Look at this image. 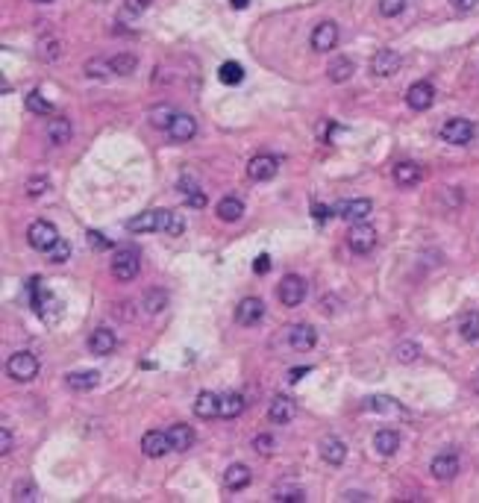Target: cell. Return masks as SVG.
I'll return each mask as SVG.
<instances>
[{
    "label": "cell",
    "instance_id": "cell-14",
    "mask_svg": "<svg viewBox=\"0 0 479 503\" xmlns=\"http://www.w3.org/2000/svg\"><path fill=\"white\" fill-rule=\"evenodd\" d=\"M168 451H171V441H168V433H162V430H150V433L142 436V453L147 459H159Z\"/></svg>",
    "mask_w": 479,
    "mask_h": 503
},
{
    "label": "cell",
    "instance_id": "cell-35",
    "mask_svg": "<svg viewBox=\"0 0 479 503\" xmlns=\"http://www.w3.org/2000/svg\"><path fill=\"white\" fill-rule=\"evenodd\" d=\"M12 497L21 500V503L38 500V488H36L33 480H15V486H12Z\"/></svg>",
    "mask_w": 479,
    "mask_h": 503
},
{
    "label": "cell",
    "instance_id": "cell-48",
    "mask_svg": "<svg viewBox=\"0 0 479 503\" xmlns=\"http://www.w3.org/2000/svg\"><path fill=\"white\" fill-rule=\"evenodd\" d=\"M371 406H374L376 412H400L397 400H391V397H374V400H371Z\"/></svg>",
    "mask_w": 479,
    "mask_h": 503
},
{
    "label": "cell",
    "instance_id": "cell-30",
    "mask_svg": "<svg viewBox=\"0 0 479 503\" xmlns=\"http://www.w3.org/2000/svg\"><path fill=\"white\" fill-rule=\"evenodd\" d=\"M244 215V204L238 197H223L221 204H218V218L221 221H227V224H235L238 218Z\"/></svg>",
    "mask_w": 479,
    "mask_h": 503
},
{
    "label": "cell",
    "instance_id": "cell-12",
    "mask_svg": "<svg viewBox=\"0 0 479 503\" xmlns=\"http://www.w3.org/2000/svg\"><path fill=\"white\" fill-rule=\"evenodd\" d=\"M262 315H265V304L259 297H244L242 304H238L235 309V321L242 324V327H253V324H259L262 321Z\"/></svg>",
    "mask_w": 479,
    "mask_h": 503
},
{
    "label": "cell",
    "instance_id": "cell-47",
    "mask_svg": "<svg viewBox=\"0 0 479 503\" xmlns=\"http://www.w3.org/2000/svg\"><path fill=\"white\" fill-rule=\"evenodd\" d=\"M406 6V0H379V12H383L385 18H394V15H400Z\"/></svg>",
    "mask_w": 479,
    "mask_h": 503
},
{
    "label": "cell",
    "instance_id": "cell-2",
    "mask_svg": "<svg viewBox=\"0 0 479 503\" xmlns=\"http://www.w3.org/2000/svg\"><path fill=\"white\" fill-rule=\"evenodd\" d=\"M439 136L447 141V145H468L473 139V124L468 118H447L439 127Z\"/></svg>",
    "mask_w": 479,
    "mask_h": 503
},
{
    "label": "cell",
    "instance_id": "cell-42",
    "mask_svg": "<svg viewBox=\"0 0 479 503\" xmlns=\"http://www.w3.org/2000/svg\"><path fill=\"white\" fill-rule=\"evenodd\" d=\"M47 256H50V262H53V265H62V262L68 260V256H71V244L59 239V241H56L53 248L47 250Z\"/></svg>",
    "mask_w": 479,
    "mask_h": 503
},
{
    "label": "cell",
    "instance_id": "cell-56",
    "mask_svg": "<svg viewBox=\"0 0 479 503\" xmlns=\"http://www.w3.org/2000/svg\"><path fill=\"white\" fill-rule=\"evenodd\" d=\"M89 239H91V244H94V248H97V250H103V248H109V244L103 241V236H101V233H89Z\"/></svg>",
    "mask_w": 479,
    "mask_h": 503
},
{
    "label": "cell",
    "instance_id": "cell-9",
    "mask_svg": "<svg viewBox=\"0 0 479 503\" xmlns=\"http://www.w3.org/2000/svg\"><path fill=\"white\" fill-rule=\"evenodd\" d=\"M371 209H374V204H371L368 197H356V200H341V204L335 206V215H341L344 221L362 224L371 215Z\"/></svg>",
    "mask_w": 479,
    "mask_h": 503
},
{
    "label": "cell",
    "instance_id": "cell-39",
    "mask_svg": "<svg viewBox=\"0 0 479 503\" xmlns=\"http://www.w3.org/2000/svg\"><path fill=\"white\" fill-rule=\"evenodd\" d=\"M86 74L94 77V80H106L109 74H115V71H112V62H109V59H89V62H86Z\"/></svg>",
    "mask_w": 479,
    "mask_h": 503
},
{
    "label": "cell",
    "instance_id": "cell-4",
    "mask_svg": "<svg viewBox=\"0 0 479 503\" xmlns=\"http://www.w3.org/2000/svg\"><path fill=\"white\" fill-rule=\"evenodd\" d=\"M27 239H30V248L47 253L53 244L59 241V233H56V227L50 221H33L30 229H27Z\"/></svg>",
    "mask_w": 479,
    "mask_h": 503
},
{
    "label": "cell",
    "instance_id": "cell-11",
    "mask_svg": "<svg viewBox=\"0 0 479 503\" xmlns=\"http://www.w3.org/2000/svg\"><path fill=\"white\" fill-rule=\"evenodd\" d=\"M338 45V24L335 21H320L312 30V50L327 53Z\"/></svg>",
    "mask_w": 479,
    "mask_h": 503
},
{
    "label": "cell",
    "instance_id": "cell-34",
    "mask_svg": "<svg viewBox=\"0 0 479 503\" xmlns=\"http://www.w3.org/2000/svg\"><path fill=\"white\" fill-rule=\"evenodd\" d=\"M112 71H115L118 77H126V74H133L138 59H135V53H118V56H112Z\"/></svg>",
    "mask_w": 479,
    "mask_h": 503
},
{
    "label": "cell",
    "instance_id": "cell-18",
    "mask_svg": "<svg viewBox=\"0 0 479 503\" xmlns=\"http://www.w3.org/2000/svg\"><path fill=\"white\" fill-rule=\"evenodd\" d=\"M168 136H171L174 141H191L197 136V121L186 112H177L171 127H168Z\"/></svg>",
    "mask_w": 479,
    "mask_h": 503
},
{
    "label": "cell",
    "instance_id": "cell-49",
    "mask_svg": "<svg viewBox=\"0 0 479 503\" xmlns=\"http://www.w3.org/2000/svg\"><path fill=\"white\" fill-rule=\"evenodd\" d=\"M253 448L259 451V456H271L274 453V436H256Z\"/></svg>",
    "mask_w": 479,
    "mask_h": 503
},
{
    "label": "cell",
    "instance_id": "cell-19",
    "mask_svg": "<svg viewBox=\"0 0 479 503\" xmlns=\"http://www.w3.org/2000/svg\"><path fill=\"white\" fill-rule=\"evenodd\" d=\"M315 341H318V333H315V327H309V324H297V327H291V333H288V344L297 353H306V350H312L315 348Z\"/></svg>",
    "mask_w": 479,
    "mask_h": 503
},
{
    "label": "cell",
    "instance_id": "cell-7",
    "mask_svg": "<svg viewBox=\"0 0 479 503\" xmlns=\"http://www.w3.org/2000/svg\"><path fill=\"white\" fill-rule=\"evenodd\" d=\"M277 295L286 306H300L303 297H306V280L297 274H288V277H283V283H279Z\"/></svg>",
    "mask_w": 479,
    "mask_h": 503
},
{
    "label": "cell",
    "instance_id": "cell-16",
    "mask_svg": "<svg viewBox=\"0 0 479 503\" xmlns=\"http://www.w3.org/2000/svg\"><path fill=\"white\" fill-rule=\"evenodd\" d=\"M277 168H279V162L274 160V156H267V153L253 156L250 165H247V177L256 180V183H265V180H271L277 174Z\"/></svg>",
    "mask_w": 479,
    "mask_h": 503
},
{
    "label": "cell",
    "instance_id": "cell-1",
    "mask_svg": "<svg viewBox=\"0 0 479 503\" xmlns=\"http://www.w3.org/2000/svg\"><path fill=\"white\" fill-rule=\"evenodd\" d=\"M6 371H9V377L15 380V383H30L36 374H38V359H36V353H30V350H18V353L9 356Z\"/></svg>",
    "mask_w": 479,
    "mask_h": 503
},
{
    "label": "cell",
    "instance_id": "cell-24",
    "mask_svg": "<svg viewBox=\"0 0 479 503\" xmlns=\"http://www.w3.org/2000/svg\"><path fill=\"white\" fill-rule=\"evenodd\" d=\"M168 441H171V451H177V453L189 451L194 444V430L189 424H174L171 430H168Z\"/></svg>",
    "mask_w": 479,
    "mask_h": 503
},
{
    "label": "cell",
    "instance_id": "cell-17",
    "mask_svg": "<svg viewBox=\"0 0 479 503\" xmlns=\"http://www.w3.org/2000/svg\"><path fill=\"white\" fill-rule=\"evenodd\" d=\"M115 348H118V339H115V333H112L109 327H97L94 333L89 336V350L94 356H109Z\"/></svg>",
    "mask_w": 479,
    "mask_h": 503
},
{
    "label": "cell",
    "instance_id": "cell-27",
    "mask_svg": "<svg viewBox=\"0 0 479 503\" xmlns=\"http://www.w3.org/2000/svg\"><path fill=\"white\" fill-rule=\"evenodd\" d=\"M223 483H227L230 492H242V488L250 486V468L242 465V462H235L227 468V474H223Z\"/></svg>",
    "mask_w": 479,
    "mask_h": 503
},
{
    "label": "cell",
    "instance_id": "cell-31",
    "mask_svg": "<svg viewBox=\"0 0 479 503\" xmlns=\"http://www.w3.org/2000/svg\"><path fill=\"white\" fill-rule=\"evenodd\" d=\"M244 412V397L238 392H227L221 395V418H235V415Z\"/></svg>",
    "mask_w": 479,
    "mask_h": 503
},
{
    "label": "cell",
    "instance_id": "cell-28",
    "mask_svg": "<svg viewBox=\"0 0 479 503\" xmlns=\"http://www.w3.org/2000/svg\"><path fill=\"white\" fill-rule=\"evenodd\" d=\"M353 71H356L353 59H347V56H335V59L330 62V68H327V77H330V83H347L350 77H353Z\"/></svg>",
    "mask_w": 479,
    "mask_h": 503
},
{
    "label": "cell",
    "instance_id": "cell-20",
    "mask_svg": "<svg viewBox=\"0 0 479 503\" xmlns=\"http://www.w3.org/2000/svg\"><path fill=\"white\" fill-rule=\"evenodd\" d=\"M194 415H197V418H203V421L218 418V415H221V397L212 395V392H200V395H197V400H194Z\"/></svg>",
    "mask_w": 479,
    "mask_h": 503
},
{
    "label": "cell",
    "instance_id": "cell-52",
    "mask_svg": "<svg viewBox=\"0 0 479 503\" xmlns=\"http://www.w3.org/2000/svg\"><path fill=\"white\" fill-rule=\"evenodd\" d=\"M150 3H153V0H126V9H130V12H145Z\"/></svg>",
    "mask_w": 479,
    "mask_h": 503
},
{
    "label": "cell",
    "instance_id": "cell-25",
    "mask_svg": "<svg viewBox=\"0 0 479 503\" xmlns=\"http://www.w3.org/2000/svg\"><path fill=\"white\" fill-rule=\"evenodd\" d=\"M68 383V389L71 392H91L97 383H101V374L97 371H74V374H68L65 377Z\"/></svg>",
    "mask_w": 479,
    "mask_h": 503
},
{
    "label": "cell",
    "instance_id": "cell-23",
    "mask_svg": "<svg viewBox=\"0 0 479 503\" xmlns=\"http://www.w3.org/2000/svg\"><path fill=\"white\" fill-rule=\"evenodd\" d=\"M374 448L383 456H394V453H397V448H400V433L394 427H383L374 436Z\"/></svg>",
    "mask_w": 479,
    "mask_h": 503
},
{
    "label": "cell",
    "instance_id": "cell-59",
    "mask_svg": "<svg viewBox=\"0 0 479 503\" xmlns=\"http://www.w3.org/2000/svg\"><path fill=\"white\" fill-rule=\"evenodd\" d=\"M33 3H53V0H33Z\"/></svg>",
    "mask_w": 479,
    "mask_h": 503
},
{
    "label": "cell",
    "instance_id": "cell-60",
    "mask_svg": "<svg viewBox=\"0 0 479 503\" xmlns=\"http://www.w3.org/2000/svg\"><path fill=\"white\" fill-rule=\"evenodd\" d=\"M476 392H479V377H476Z\"/></svg>",
    "mask_w": 479,
    "mask_h": 503
},
{
    "label": "cell",
    "instance_id": "cell-33",
    "mask_svg": "<svg viewBox=\"0 0 479 503\" xmlns=\"http://www.w3.org/2000/svg\"><path fill=\"white\" fill-rule=\"evenodd\" d=\"M459 336H462L464 341H476V339H479V312L462 315V321H459Z\"/></svg>",
    "mask_w": 479,
    "mask_h": 503
},
{
    "label": "cell",
    "instance_id": "cell-55",
    "mask_svg": "<svg viewBox=\"0 0 479 503\" xmlns=\"http://www.w3.org/2000/svg\"><path fill=\"white\" fill-rule=\"evenodd\" d=\"M267 268H271V260H267V256L262 253V256H259V260H256V274H265V271H267Z\"/></svg>",
    "mask_w": 479,
    "mask_h": 503
},
{
    "label": "cell",
    "instance_id": "cell-40",
    "mask_svg": "<svg viewBox=\"0 0 479 503\" xmlns=\"http://www.w3.org/2000/svg\"><path fill=\"white\" fill-rule=\"evenodd\" d=\"M174 115H177V112H174L171 106H165V104H162V106H156V109L150 112V124H153V127H162V130H168V127H171V121H174Z\"/></svg>",
    "mask_w": 479,
    "mask_h": 503
},
{
    "label": "cell",
    "instance_id": "cell-8",
    "mask_svg": "<svg viewBox=\"0 0 479 503\" xmlns=\"http://www.w3.org/2000/svg\"><path fill=\"white\" fill-rule=\"evenodd\" d=\"M165 221H168V209L142 212L133 221H126V229L130 233H156V229H165Z\"/></svg>",
    "mask_w": 479,
    "mask_h": 503
},
{
    "label": "cell",
    "instance_id": "cell-15",
    "mask_svg": "<svg viewBox=\"0 0 479 503\" xmlns=\"http://www.w3.org/2000/svg\"><path fill=\"white\" fill-rule=\"evenodd\" d=\"M432 100H435V89L429 83H415V85H408V92H406V104L412 106L415 112H424L432 106Z\"/></svg>",
    "mask_w": 479,
    "mask_h": 503
},
{
    "label": "cell",
    "instance_id": "cell-58",
    "mask_svg": "<svg viewBox=\"0 0 479 503\" xmlns=\"http://www.w3.org/2000/svg\"><path fill=\"white\" fill-rule=\"evenodd\" d=\"M247 3H250V0H233V6H235V9H244Z\"/></svg>",
    "mask_w": 479,
    "mask_h": 503
},
{
    "label": "cell",
    "instance_id": "cell-54",
    "mask_svg": "<svg viewBox=\"0 0 479 503\" xmlns=\"http://www.w3.org/2000/svg\"><path fill=\"white\" fill-rule=\"evenodd\" d=\"M312 215H315V221H327V218H330V209L315 204V206H312Z\"/></svg>",
    "mask_w": 479,
    "mask_h": 503
},
{
    "label": "cell",
    "instance_id": "cell-21",
    "mask_svg": "<svg viewBox=\"0 0 479 503\" xmlns=\"http://www.w3.org/2000/svg\"><path fill=\"white\" fill-rule=\"evenodd\" d=\"M267 418H271L274 424H288L294 418V400L286 397V395H279L271 400V406H267Z\"/></svg>",
    "mask_w": 479,
    "mask_h": 503
},
{
    "label": "cell",
    "instance_id": "cell-41",
    "mask_svg": "<svg viewBox=\"0 0 479 503\" xmlns=\"http://www.w3.org/2000/svg\"><path fill=\"white\" fill-rule=\"evenodd\" d=\"M274 500L277 503H300L303 492H300V488H291V486H277L274 488Z\"/></svg>",
    "mask_w": 479,
    "mask_h": 503
},
{
    "label": "cell",
    "instance_id": "cell-45",
    "mask_svg": "<svg viewBox=\"0 0 479 503\" xmlns=\"http://www.w3.org/2000/svg\"><path fill=\"white\" fill-rule=\"evenodd\" d=\"M182 229H186V218L177 212H168V221H165V233L168 236H179Z\"/></svg>",
    "mask_w": 479,
    "mask_h": 503
},
{
    "label": "cell",
    "instance_id": "cell-53",
    "mask_svg": "<svg viewBox=\"0 0 479 503\" xmlns=\"http://www.w3.org/2000/svg\"><path fill=\"white\" fill-rule=\"evenodd\" d=\"M118 318H121V321H130V318H135V306H130V304H121V306H118Z\"/></svg>",
    "mask_w": 479,
    "mask_h": 503
},
{
    "label": "cell",
    "instance_id": "cell-32",
    "mask_svg": "<svg viewBox=\"0 0 479 503\" xmlns=\"http://www.w3.org/2000/svg\"><path fill=\"white\" fill-rule=\"evenodd\" d=\"M420 165H415V162H400L397 168H394V180H397V185H415L418 180H420Z\"/></svg>",
    "mask_w": 479,
    "mask_h": 503
},
{
    "label": "cell",
    "instance_id": "cell-50",
    "mask_svg": "<svg viewBox=\"0 0 479 503\" xmlns=\"http://www.w3.org/2000/svg\"><path fill=\"white\" fill-rule=\"evenodd\" d=\"M9 451H12V433H9V427H3L0 430V453L6 456Z\"/></svg>",
    "mask_w": 479,
    "mask_h": 503
},
{
    "label": "cell",
    "instance_id": "cell-13",
    "mask_svg": "<svg viewBox=\"0 0 479 503\" xmlns=\"http://www.w3.org/2000/svg\"><path fill=\"white\" fill-rule=\"evenodd\" d=\"M429 471H432V477L435 480H453L456 474H459V456L453 453V451H447V453H439L432 459V465H429Z\"/></svg>",
    "mask_w": 479,
    "mask_h": 503
},
{
    "label": "cell",
    "instance_id": "cell-51",
    "mask_svg": "<svg viewBox=\"0 0 479 503\" xmlns=\"http://www.w3.org/2000/svg\"><path fill=\"white\" fill-rule=\"evenodd\" d=\"M450 3H453L456 12H471V9L479 3V0H450Z\"/></svg>",
    "mask_w": 479,
    "mask_h": 503
},
{
    "label": "cell",
    "instance_id": "cell-57",
    "mask_svg": "<svg viewBox=\"0 0 479 503\" xmlns=\"http://www.w3.org/2000/svg\"><path fill=\"white\" fill-rule=\"evenodd\" d=\"M303 374H309V368H294V371L288 374V377H291V383H297V380L303 377Z\"/></svg>",
    "mask_w": 479,
    "mask_h": 503
},
{
    "label": "cell",
    "instance_id": "cell-5",
    "mask_svg": "<svg viewBox=\"0 0 479 503\" xmlns=\"http://www.w3.org/2000/svg\"><path fill=\"white\" fill-rule=\"evenodd\" d=\"M347 248L353 250V253H359V256L371 253V250L376 248V229H374L371 224H356V227L347 233Z\"/></svg>",
    "mask_w": 479,
    "mask_h": 503
},
{
    "label": "cell",
    "instance_id": "cell-22",
    "mask_svg": "<svg viewBox=\"0 0 479 503\" xmlns=\"http://www.w3.org/2000/svg\"><path fill=\"white\" fill-rule=\"evenodd\" d=\"M320 459L323 462H330V465H341L344 459H347V444L341 439H323L320 441Z\"/></svg>",
    "mask_w": 479,
    "mask_h": 503
},
{
    "label": "cell",
    "instance_id": "cell-44",
    "mask_svg": "<svg viewBox=\"0 0 479 503\" xmlns=\"http://www.w3.org/2000/svg\"><path fill=\"white\" fill-rule=\"evenodd\" d=\"M27 109L36 112V115H47V112H50V104H47V100L41 97L38 92H30V94H27Z\"/></svg>",
    "mask_w": 479,
    "mask_h": 503
},
{
    "label": "cell",
    "instance_id": "cell-29",
    "mask_svg": "<svg viewBox=\"0 0 479 503\" xmlns=\"http://www.w3.org/2000/svg\"><path fill=\"white\" fill-rule=\"evenodd\" d=\"M179 192H182V197H186L189 206H194V209H203V206H206V194H203V189H200V185H197L194 180L182 177V180H179Z\"/></svg>",
    "mask_w": 479,
    "mask_h": 503
},
{
    "label": "cell",
    "instance_id": "cell-43",
    "mask_svg": "<svg viewBox=\"0 0 479 503\" xmlns=\"http://www.w3.org/2000/svg\"><path fill=\"white\" fill-rule=\"evenodd\" d=\"M420 356V348L415 341H403V344H397V359L403 365H408V362H415V359Z\"/></svg>",
    "mask_w": 479,
    "mask_h": 503
},
{
    "label": "cell",
    "instance_id": "cell-10",
    "mask_svg": "<svg viewBox=\"0 0 479 503\" xmlns=\"http://www.w3.org/2000/svg\"><path fill=\"white\" fill-rule=\"evenodd\" d=\"M400 53L397 50H391V48H383V50H376L374 53V59H371V71L376 77H391V74H397L400 71Z\"/></svg>",
    "mask_w": 479,
    "mask_h": 503
},
{
    "label": "cell",
    "instance_id": "cell-26",
    "mask_svg": "<svg viewBox=\"0 0 479 503\" xmlns=\"http://www.w3.org/2000/svg\"><path fill=\"white\" fill-rule=\"evenodd\" d=\"M71 136H74V130H71V121H68V118H53V121L47 124L50 145L62 148V145H68V141H71Z\"/></svg>",
    "mask_w": 479,
    "mask_h": 503
},
{
    "label": "cell",
    "instance_id": "cell-38",
    "mask_svg": "<svg viewBox=\"0 0 479 503\" xmlns=\"http://www.w3.org/2000/svg\"><path fill=\"white\" fill-rule=\"evenodd\" d=\"M165 306H168V292H162V289H150V292L145 295V309H147L150 315L162 312Z\"/></svg>",
    "mask_w": 479,
    "mask_h": 503
},
{
    "label": "cell",
    "instance_id": "cell-6",
    "mask_svg": "<svg viewBox=\"0 0 479 503\" xmlns=\"http://www.w3.org/2000/svg\"><path fill=\"white\" fill-rule=\"evenodd\" d=\"M33 309H36L45 321H50V324L59 318V312H62L59 300H56V297L45 289V285H38V289H36V283H33Z\"/></svg>",
    "mask_w": 479,
    "mask_h": 503
},
{
    "label": "cell",
    "instance_id": "cell-46",
    "mask_svg": "<svg viewBox=\"0 0 479 503\" xmlns=\"http://www.w3.org/2000/svg\"><path fill=\"white\" fill-rule=\"evenodd\" d=\"M47 185H50L47 177H30V180H27V194H30V197H38V194H45V192H47Z\"/></svg>",
    "mask_w": 479,
    "mask_h": 503
},
{
    "label": "cell",
    "instance_id": "cell-37",
    "mask_svg": "<svg viewBox=\"0 0 479 503\" xmlns=\"http://www.w3.org/2000/svg\"><path fill=\"white\" fill-rule=\"evenodd\" d=\"M218 77H221V83H227V85H238L244 80V68L238 62H223L221 71H218Z\"/></svg>",
    "mask_w": 479,
    "mask_h": 503
},
{
    "label": "cell",
    "instance_id": "cell-3",
    "mask_svg": "<svg viewBox=\"0 0 479 503\" xmlns=\"http://www.w3.org/2000/svg\"><path fill=\"white\" fill-rule=\"evenodd\" d=\"M112 274H115V280H121V283L135 280V274H138V253L133 248L115 250V256H112Z\"/></svg>",
    "mask_w": 479,
    "mask_h": 503
},
{
    "label": "cell",
    "instance_id": "cell-36",
    "mask_svg": "<svg viewBox=\"0 0 479 503\" xmlns=\"http://www.w3.org/2000/svg\"><path fill=\"white\" fill-rule=\"evenodd\" d=\"M38 56L45 62H56L62 56V45H59V38H53V36H47V38H41L38 41Z\"/></svg>",
    "mask_w": 479,
    "mask_h": 503
}]
</instances>
